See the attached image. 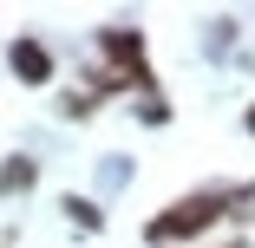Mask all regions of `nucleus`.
I'll return each instance as SVG.
<instances>
[{"label": "nucleus", "mask_w": 255, "mask_h": 248, "mask_svg": "<svg viewBox=\"0 0 255 248\" xmlns=\"http://www.w3.org/2000/svg\"><path fill=\"white\" fill-rule=\"evenodd\" d=\"M98 53H105L112 72H125L137 85V98H157V72H150V59H144V33L137 26H98Z\"/></svg>", "instance_id": "obj_2"}, {"label": "nucleus", "mask_w": 255, "mask_h": 248, "mask_svg": "<svg viewBox=\"0 0 255 248\" xmlns=\"http://www.w3.org/2000/svg\"><path fill=\"white\" fill-rule=\"evenodd\" d=\"M59 209H66L79 229H98V222H105V216H98V203H85V196H59Z\"/></svg>", "instance_id": "obj_5"}, {"label": "nucleus", "mask_w": 255, "mask_h": 248, "mask_svg": "<svg viewBox=\"0 0 255 248\" xmlns=\"http://www.w3.org/2000/svg\"><path fill=\"white\" fill-rule=\"evenodd\" d=\"M137 118L144 124H170V98H137Z\"/></svg>", "instance_id": "obj_6"}, {"label": "nucleus", "mask_w": 255, "mask_h": 248, "mask_svg": "<svg viewBox=\"0 0 255 248\" xmlns=\"http://www.w3.org/2000/svg\"><path fill=\"white\" fill-rule=\"evenodd\" d=\"M39 183V164L26 157V151H13L7 164H0V196H20V189H33Z\"/></svg>", "instance_id": "obj_4"}, {"label": "nucleus", "mask_w": 255, "mask_h": 248, "mask_svg": "<svg viewBox=\"0 0 255 248\" xmlns=\"http://www.w3.org/2000/svg\"><path fill=\"white\" fill-rule=\"evenodd\" d=\"M229 46H236V20H216L210 26V53H229Z\"/></svg>", "instance_id": "obj_7"}, {"label": "nucleus", "mask_w": 255, "mask_h": 248, "mask_svg": "<svg viewBox=\"0 0 255 248\" xmlns=\"http://www.w3.org/2000/svg\"><path fill=\"white\" fill-rule=\"evenodd\" d=\"M216 248H249V242H216Z\"/></svg>", "instance_id": "obj_9"}, {"label": "nucleus", "mask_w": 255, "mask_h": 248, "mask_svg": "<svg viewBox=\"0 0 255 248\" xmlns=\"http://www.w3.org/2000/svg\"><path fill=\"white\" fill-rule=\"evenodd\" d=\"M242 131H249V137H255V105H249V111H242Z\"/></svg>", "instance_id": "obj_8"}, {"label": "nucleus", "mask_w": 255, "mask_h": 248, "mask_svg": "<svg viewBox=\"0 0 255 248\" xmlns=\"http://www.w3.org/2000/svg\"><path fill=\"white\" fill-rule=\"evenodd\" d=\"M216 222H229V189H190L183 203H170L164 216L144 222V242L150 248H170V242H203Z\"/></svg>", "instance_id": "obj_1"}, {"label": "nucleus", "mask_w": 255, "mask_h": 248, "mask_svg": "<svg viewBox=\"0 0 255 248\" xmlns=\"http://www.w3.org/2000/svg\"><path fill=\"white\" fill-rule=\"evenodd\" d=\"M7 66H13L20 85H53V53H46L39 33H13L7 39Z\"/></svg>", "instance_id": "obj_3"}]
</instances>
